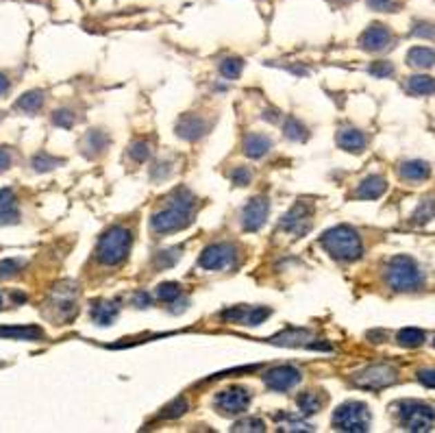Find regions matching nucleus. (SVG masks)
<instances>
[{
  "label": "nucleus",
  "instance_id": "nucleus-1",
  "mask_svg": "<svg viewBox=\"0 0 435 433\" xmlns=\"http://www.w3.org/2000/svg\"><path fill=\"white\" fill-rule=\"evenodd\" d=\"M194 207H196L194 194L190 190H185V187H179V190H174L166 198L164 207L153 213L151 231L155 235H166L190 227L194 220Z\"/></svg>",
  "mask_w": 435,
  "mask_h": 433
},
{
  "label": "nucleus",
  "instance_id": "nucleus-2",
  "mask_svg": "<svg viewBox=\"0 0 435 433\" xmlns=\"http://www.w3.org/2000/svg\"><path fill=\"white\" fill-rule=\"evenodd\" d=\"M320 244L325 247L327 253H331L336 259H340V262H357V259L364 255L361 238L357 235L355 229L346 227V224L329 229L320 238Z\"/></svg>",
  "mask_w": 435,
  "mask_h": 433
},
{
  "label": "nucleus",
  "instance_id": "nucleus-3",
  "mask_svg": "<svg viewBox=\"0 0 435 433\" xmlns=\"http://www.w3.org/2000/svg\"><path fill=\"white\" fill-rule=\"evenodd\" d=\"M385 283L394 292H416L423 285V272L412 257L396 255L385 266Z\"/></svg>",
  "mask_w": 435,
  "mask_h": 433
},
{
  "label": "nucleus",
  "instance_id": "nucleus-4",
  "mask_svg": "<svg viewBox=\"0 0 435 433\" xmlns=\"http://www.w3.org/2000/svg\"><path fill=\"white\" fill-rule=\"evenodd\" d=\"M130 242L133 235L126 227H111L105 235H100L98 247H96V259L103 266H118L122 264L128 251H130Z\"/></svg>",
  "mask_w": 435,
  "mask_h": 433
},
{
  "label": "nucleus",
  "instance_id": "nucleus-5",
  "mask_svg": "<svg viewBox=\"0 0 435 433\" xmlns=\"http://www.w3.org/2000/svg\"><path fill=\"white\" fill-rule=\"evenodd\" d=\"M398 423L407 431H431L435 425V410L423 401H403L398 405Z\"/></svg>",
  "mask_w": 435,
  "mask_h": 433
},
{
  "label": "nucleus",
  "instance_id": "nucleus-6",
  "mask_svg": "<svg viewBox=\"0 0 435 433\" xmlns=\"http://www.w3.org/2000/svg\"><path fill=\"white\" fill-rule=\"evenodd\" d=\"M333 427L340 431H368L370 429V412L364 403L348 401L333 414Z\"/></svg>",
  "mask_w": 435,
  "mask_h": 433
},
{
  "label": "nucleus",
  "instance_id": "nucleus-7",
  "mask_svg": "<svg viewBox=\"0 0 435 433\" xmlns=\"http://www.w3.org/2000/svg\"><path fill=\"white\" fill-rule=\"evenodd\" d=\"M238 262V249L235 244H229V242H218L211 244L205 251H202L200 259H198V266L202 270H224L229 266H233Z\"/></svg>",
  "mask_w": 435,
  "mask_h": 433
},
{
  "label": "nucleus",
  "instance_id": "nucleus-8",
  "mask_svg": "<svg viewBox=\"0 0 435 433\" xmlns=\"http://www.w3.org/2000/svg\"><path fill=\"white\" fill-rule=\"evenodd\" d=\"M251 405V392L244 387H226L213 398V407L220 416H240Z\"/></svg>",
  "mask_w": 435,
  "mask_h": 433
},
{
  "label": "nucleus",
  "instance_id": "nucleus-9",
  "mask_svg": "<svg viewBox=\"0 0 435 433\" xmlns=\"http://www.w3.org/2000/svg\"><path fill=\"white\" fill-rule=\"evenodd\" d=\"M396 383V370L392 366L379 364V366H370L366 370H361L359 374L353 377V385L364 387V389H383L387 385Z\"/></svg>",
  "mask_w": 435,
  "mask_h": 433
},
{
  "label": "nucleus",
  "instance_id": "nucleus-10",
  "mask_svg": "<svg viewBox=\"0 0 435 433\" xmlns=\"http://www.w3.org/2000/svg\"><path fill=\"white\" fill-rule=\"evenodd\" d=\"M311 213H313L311 203H307V200H298V203L283 215L279 227H281V231H285V233H292L296 238L304 235L311 229Z\"/></svg>",
  "mask_w": 435,
  "mask_h": 433
},
{
  "label": "nucleus",
  "instance_id": "nucleus-11",
  "mask_svg": "<svg viewBox=\"0 0 435 433\" xmlns=\"http://www.w3.org/2000/svg\"><path fill=\"white\" fill-rule=\"evenodd\" d=\"M302 374L298 368L294 366H277V368H270L264 374V383L274 389V392H287V389H292L300 383Z\"/></svg>",
  "mask_w": 435,
  "mask_h": 433
},
{
  "label": "nucleus",
  "instance_id": "nucleus-12",
  "mask_svg": "<svg viewBox=\"0 0 435 433\" xmlns=\"http://www.w3.org/2000/svg\"><path fill=\"white\" fill-rule=\"evenodd\" d=\"M270 316L268 307H249V305H238L233 309H224L220 314V320L224 323H235V325H249L257 327Z\"/></svg>",
  "mask_w": 435,
  "mask_h": 433
},
{
  "label": "nucleus",
  "instance_id": "nucleus-13",
  "mask_svg": "<svg viewBox=\"0 0 435 433\" xmlns=\"http://www.w3.org/2000/svg\"><path fill=\"white\" fill-rule=\"evenodd\" d=\"M268 211H270V203L266 196H255L251 198L246 207L242 209V224L246 231H259L264 227V222L268 220Z\"/></svg>",
  "mask_w": 435,
  "mask_h": 433
},
{
  "label": "nucleus",
  "instance_id": "nucleus-14",
  "mask_svg": "<svg viewBox=\"0 0 435 433\" xmlns=\"http://www.w3.org/2000/svg\"><path fill=\"white\" fill-rule=\"evenodd\" d=\"M392 41H394V35L387 26L383 24H370L364 33L359 37V46L368 50V52H381L385 48L392 46Z\"/></svg>",
  "mask_w": 435,
  "mask_h": 433
},
{
  "label": "nucleus",
  "instance_id": "nucleus-15",
  "mask_svg": "<svg viewBox=\"0 0 435 433\" xmlns=\"http://www.w3.org/2000/svg\"><path fill=\"white\" fill-rule=\"evenodd\" d=\"M207 120L200 118L196 113H185L183 118L177 122V135L187 139V142H194L198 137H202L207 133Z\"/></svg>",
  "mask_w": 435,
  "mask_h": 433
},
{
  "label": "nucleus",
  "instance_id": "nucleus-16",
  "mask_svg": "<svg viewBox=\"0 0 435 433\" xmlns=\"http://www.w3.org/2000/svg\"><path fill=\"white\" fill-rule=\"evenodd\" d=\"M20 220L18 198L9 187L0 190V224H16Z\"/></svg>",
  "mask_w": 435,
  "mask_h": 433
},
{
  "label": "nucleus",
  "instance_id": "nucleus-17",
  "mask_svg": "<svg viewBox=\"0 0 435 433\" xmlns=\"http://www.w3.org/2000/svg\"><path fill=\"white\" fill-rule=\"evenodd\" d=\"M338 144H340V148H344L346 153L359 155L366 148V135L361 131H357V128H353V126H344L338 133Z\"/></svg>",
  "mask_w": 435,
  "mask_h": 433
},
{
  "label": "nucleus",
  "instance_id": "nucleus-18",
  "mask_svg": "<svg viewBox=\"0 0 435 433\" xmlns=\"http://www.w3.org/2000/svg\"><path fill=\"white\" fill-rule=\"evenodd\" d=\"M385 190H387V181L381 175H370L359 183L355 196L361 200H374V198L383 196Z\"/></svg>",
  "mask_w": 435,
  "mask_h": 433
},
{
  "label": "nucleus",
  "instance_id": "nucleus-19",
  "mask_svg": "<svg viewBox=\"0 0 435 433\" xmlns=\"http://www.w3.org/2000/svg\"><path fill=\"white\" fill-rule=\"evenodd\" d=\"M118 305H115L113 300H96L94 305L90 307V316L92 320L100 327H107L113 325V320L118 318Z\"/></svg>",
  "mask_w": 435,
  "mask_h": 433
},
{
  "label": "nucleus",
  "instance_id": "nucleus-20",
  "mask_svg": "<svg viewBox=\"0 0 435 433\" xmlns=\"http://www.w3.org/2000/svg\"><path fill=\"white\" fill-rule=\"evenodd\" d=\"M272 148V139L261 135V133H249L244 137V153L251 157V160H259Z\"/></svg>",
  "mask_w": 435,
  "mask_h": 433
},
{
  "label": "nucleus",
  "instance_id": "nucleus-21",
  "mask_svg": "<svg viewBox=\"0 0 435 433\" xmlns=\"http://www.w3.org/2000/svg\"><path fill=\"white\" fill-rule=\"evenodd\" d=\"M109 146V135L103 131H90L81 139V151L85 157H96Z\"/></svg>",
  "mask_w": 435,
  "mask_h": 433
},
{
  "label": "nucleus",
  "instance_id": "nucleus-22",
  "mask_svg": "<svg viewBox=\"0 0 435 433\" xmlns=\"http://www.w3.org/2000/svg\"><path fill=\"white\" fill-rule=\"evenodd\" d=\"M398 175H400V179H405V181L418 183V181L429 179V175H431V166H429L427 162H420V160L405 162V164L398 168Z\"/></svg>",
  "mask_w": 435,
  "mask_h": 433
},
{
  "label": "nucleus",
  "instance_id": "nucleus-23",
  "mask_svg": "<svg viewBox=\"0 0 435 433\" xmlns=\"http://www.w3.org/2000/svg\"><path fill=\"white\" fill-rule=\"evenodd\" d=\"M296 403H298V410H300L302 414L311 416V414L320 412V410L325 407L327 396H325V394H320V392H316V389H307V392L298 394Z\"/></svg>",
  "mask_w": 435,
  "mask_h": 433
},
{
  "label": "nucleus",
  "instance_id": "nucleus-24",
  "mask_svg": "<svg viewBox=\"0 0 435 433\" xmlns=\"http://www.w3.org/2000/svg\"><path fill=\"white\" fill-rule=\"evenodd\" d=\"M0 338L35 342L44 338V331L39 327H0Z\"/></svg>",
  "mask_w": 435,
  "mask_h": 433
},
{
  "label": "nucleus",
  "instance_id": "nucleus-25",
  "mask_svg": "<svg viewBox=\"0 0 435 433\" xmlns=\"http://www.w3.org/2000/svg\"><path fill=\"white\" fill-rule=\"evenodd\" d=\"M44 100H46V96H44L41 90H31V92H26L24 96H20L16 100V109L22 111V113L33 115L44 107Z\"/></svg>",
  "mask_w": 435,
  "mask_h": 433
},
{
  "label": "nucleus",
  "instance_id": "nucleus-26",
  "mask_svg": "<svg viewBox=\"0 0 435 433\" xmlns=\"http://www.w3.org/2000/svg\"><path fill=\"white\" fill-rule=\"evenodd\" d=\"M407 64L418 70H427L435 64V52L425 46H416L407 52Z\"/></svg>",
  "mask_w": 435,
  "mask_h": 433
},
{
  "label": "nucleus",
  "instance_id": "nucleus-27",
  "mask_svg": "<svg viewBox=\"0 0 435 433\" xmlns=\"http://www.w3.org/2000/svg\"><path fill=\"white\" fill-rule=\"evenodd\" d=\"M309 338H311V334L307 329H287V331H283V334L274 336L270 342L283 344V346H300V344L307 342Z\"/></svg>",
  "mask_w": 435,
  "mask_h": 433
},
{
  "label": "nucleus",
  "instance_id": "nucleus-28",
  "mask_svg": "<svg viewBox=\"0 0 435 433\" xmlns=\"http://www.w3.org/2000/svg\"><path fill=\"white\" fill-rule=\"evenodd\" d=\"M407 90L416 96H429L435 92V79L425 77V75H416L407 81Z\"/></svg>",
  "mask_w": 435,
  "mask_h": 433
},
{
  "label": "nucleus",
  "instance_id": "nucleus-29",
  "mask_svg": "<svg viewBox=\"0 0 435 433\" xmlns=\"http://www.w3.org/2000/svg\"><path fill=\"white\" fill-rule=\"evenodd\" d=\"M398 344L405 349H416V346L425 344V331H420L416 327H407L398 331Z\"/></svg>",
  "mask_w": 435,
  "mask_h": 433
},
{
  "label": "nucleus",
  "instance_id": "nucleus-30",
  "mask_svg": "<svg viewBox=\"0 0 435 433\" xmlns=\"http://www.w3.org/2000/svg\"><path fill=\"white\" fill-rule=\"evenodd\" d=\"M283 133H285L287 139H294V142H300V139L304 142V139H307V128H304V124L300 120L292 118V115H289V118L285 120Z\"/></svg>",
  "mask_w": 435,
  "mask_h": 433
},
{
  "label": "nucleus",
  "instance_id": "nucleus-31",
  "mask_svg": "<svg viewBox=\"0 0 435 433\" xmlns=\"http://www.w3.org/2000/svg\"><path fill=\"white\" fill-rule=\"evenodd\" d=\"M181 285L179 283H162L157 285V298L162 302H177L181 296Z\"/></svg>",
  "mask_w": 435,
  "mask_h": 433
},
{
  "label": "nucleus",
  "instance_id": "nucleus-32",
  "mask_svg": "<svg viewBox=\"0 0 435 433\" xmlns=\"http://www.w3.org/2000/svg\"><path fill=\"white\" fill-rule=\"evenodd\" d=\"M128 157H130V160H133L135 164L146 162L148 157H151V146H148V142L135 139L133 144H130V148H128Z\"/></svg>",
  "mask_w": 435,
  "mask_h": 433
},
{
  "label": "nucleus",
  "instance_id": "nucleus-33",
  "mask_svg": "<svg viewBox=\"0 0 435 433\" xmlns=\"http://www.w3.org/2000/svg\"><path fill=\"white\" fill-rule=\"evenodd\" d=\"M433 215H435V200L433 198H425L423 203H420V207L416 209V213L412 215V218L418 224H425L427 220L433 218Z\"/></svg>",
  "mask_w": 435,
  "mask_h": 433
},
{
  "label": "nucleus",
  "instance_id": "nucleus-34",
  "mask_svg": "<svg viewBox=\"0 0 435 433\" xmlns=\"http://www.w3.org/2000/svg\"><path fill=\"white\" fill-rule=\"evenodd\" d=\"M185 412H187V401L185 398H177L174 403H170V405L162 414H159V418H162V421H172V418H179Z\"/></svg>",
  "mask_w": 435,
  "mask_h": 433
},
{
  "label": "nucleus",
  "instance_id": "nucleus-35",
  "mask_svg": "<svg viewBox=\"0 0 435 433\" xmlns=\"http://www.w3.org/2000/svg\"><path fill=\"white\" fill-rule=\"evenodd\" d=\"M59 164H64V160H55V157H50L46 153H39L37 157H33V170H37V172H48Z\"/></svg>",
  "mask_w": 435,
  "mask_h": 433
},
{
  "label": "nucleus",
  "instance_id": "nucleus-36",
  "mask_svg": "<svg viewBox=\"0 0 435 433\" xmlns=\"http://www.w3.org/2000/svg\"><path fill=\"white\" fill-rule=\"evenodd\" d=\"M242 68H244V64H242V59H224L222 61V66H220V75L224 77V79H238L240 75H242Z\"/></svg>",
  "mask_w": 435,
  "mask_h": 433
},
{
  "label": "nucleus",
  "instance_id": "nucleus-37",
  "mask_svg": "<svg viewBox=\"0 0 435 433\" xmlns=\"http://www.w3.org/2000/svg\"><path fill=\"white\" fill-rule=\"evenodd\" d=\"M52 122H55L57 126L70 128V126H75V122H77V115L72 113L70 109H57V111L52 113Z\"/></svg>",
  "mask_w": 435,
  "mask_h": 433
},
{
  "label": "nucleus",
  "instance_id": "nucleus-38",
  "mask_svg": "<svg viewBox=\"0 0 435 433\" xmlns=\"http://www.w3.org/2000/svg\"><path fill=\"white\" fill-rule=\"evenodd\" d=\"M231 181H233L235 185H240V187H244V185H249L251 181H253V172L246 168V166H238V168H233L231 170Z\"/></svg>",
  "mask_w": 435,
  "mask_h": 433
},
{
  "label": "nucleus",
  "instance_id": "nucleus-39",
  "mask_svg": "<svg viewBox=\"0 0 435 433\" xmlns=\"http://www.w3.org/2000/svg\"><path fill=\"white\" fill-rule=\"evenodd\" d=\"M368 72H370L372 77H376V79H387V77L394 75V66H392L389 61H374L368 68Z\"/></svg>",
  "mask_w": 435,
  "mask_h": 433
},
{
  "label": "nucleus",
  "instance_id": "nucleus-40",
  "mask_svg": "<svg viewBox=\"0 0 435 433\" xmlns=\"http://www.w3.org/2000/svg\"><path fill=\"white\" fill-rule=\"evenodd\" d=\"M179 257H181L179 249H170V251H164L162 255H157L155 264H157V268H170V266H174V262H177Z\"/></svg>",
  "mask_w": 435,
  "mask_h": 433
},
{
  "label": "nucleus",
  "instance_id": "nucleus-41",
  "mask_svg": "<svg viewBox=\"0 0 435 433\" xmlns=\"http://www.w3.org/2000/svg\"><path fill=\"white\" fill-rule=\"evenodd\" d=\"M266 425L264 421H259V418H246V421H240L233 431H264Z\"/></svg>",
  "mask_w": 435,
  "mask_h": 433
},
{
  "label": "nucleus",
  "instance_id": "nucleus-42",
  "mask_svg": "<svg viewBox=\"0 0 435 433\" xmlns=\"http://www.w3.org/2000/svg\"><path fill=\"white\" fill-rule=\"evenodd\" d=\"M20 262L18 259H5L3 264H0V279H9V277H13V274H18V270H20Z\"/></svg>",
  "mask_w": 435,
  "mask_h": 433
},
{
  "label": "nucleus",
  "instance_id": "nucleus-43",
  "mask_svg": "<svg viewBox=\"0 0 435 433\" xmlns=\"http://www.w3.org/2000/svg\"><path fill=\"white\" fill-rule=\"evenodd\" d=\"M368 7L374 11H396L398 0H366Z\"/></svg>",
  "mask_w": 435,
  "mask_h": 433
},
{
  "label": "nucleus",
  "instance_id": "nucleus-44",
  "mask_svg": "<svg viewBox=\"0 0 435 433\" xmlns=\"http://www.w3.org/2000/svg\"><path fill=\"white\" fill-rule=\"evenodd\" d=\"M13 164V151L9 146H0V175L7 172Z\"/></svg>",
  "mask_w": 435,
  "mask_h": 433
},
{
  "label": "nucleus",
  "instance_id": "nucleus-45",
  "mask_svg": "<svg viewBox=\"0 0 435 433\" xmlns=\"http://www.w3.org/2000/svg\"><path fill=\"white\" fill-rule=\"evenodd\" d=\"M418 381L427 385V387H435V370L433 368H425L418 372Z\"/></svg>",
  "mask_w": 435,
  "mask_h": 433
},
{
  "label": "nucleus",
  "instance_id": "nucleus-46",
  "mask_svg": "<svg viewBox=\"0 0 435 433\" xmlns=\"http://www.w3.org/2000/svg\"><path fill=\"white\" fill-rule=\"evenodd\" d=\"M133 305H135V307H148V305H151V296H148L146 292H137V294L133 296Z\"/></svg>",
  "mask_w": 435,
  "mask_h": 433
},
{
  "label": "nucleus",
  "instance_id": "nucleus-47",
  "mask_svg": "<svg viewBox=\"0 0 435 433\" xmlns=\"http://www.w3.org/2000/svg\"><path fill=\"white\" fill-rule=\"evenodd\" d=\"M429 24H420L418 28H414V35L418 37H433L435 35V28H427Z\"/></svg>",
  "mask_w": 435,
  "mask_h": 433
},
{
  "label": "nucleus",
  "instance_id": "nucleus-48",
  "mask_svg": "<svg viewBox=\"0 0 435 433\" xmlns=\"http://www.w3.org/2000/svg\"><path fill=\"white\" fill-rule=\"evenodd\" d=\"M9 90H11V83H9V79L3 75V72H0V96H5Z\"/></svg>",
  "mask_w": 435,
  "mask_h": 433
},
{
  "label": "nucleus",
  "instance_id": "nucleus-49",
  "mask_svg": "<svg viewBox=\"0 0 435 433\" xmlns=\"http://www.w3.org/2000/svg\"><path fill=\"white\" fill-rule=\"evenodd\" d=\"M336 3H348V0H336Z\"/></svg>",
  "mask_w": 435,
  "mask_h": 433
},
{
  "label": "nucleus",
  "instance_id": "nucleus-50",
  "mask_svg": "<svg viewBox=\"0 0 435 433\" xmlns=\"http://www.w3.org/2000/svg\"><path fill=\"white\" fill-rule=\"evenodd\" d=\"M0 307H3V296H0Z\"/></svg>",
  "mask_w": 435,
  "mask_h": 433
},
{
  "label": "nucleus",
  "instance_id": "nucleus-51",
  "mask_svg": "<svg viewBox=\"0 0 435 433\" xmlns=\"http://www.w3.org/2000/svg\"><path fill=\"white\" fill-rule=\"evenodd\" d=\"M433 344H435V342H433Z\"/></svg>",
  "mask_w": 435,
  "mask_h": 433
}]
</instances>
